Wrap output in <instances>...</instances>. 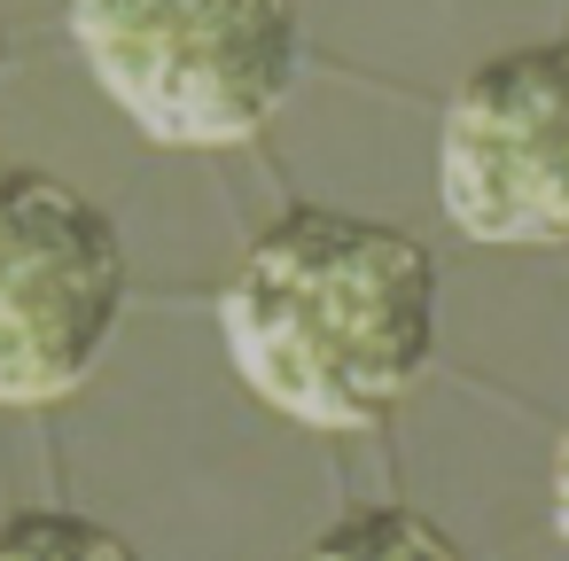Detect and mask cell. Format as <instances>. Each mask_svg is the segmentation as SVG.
Returning <instances> with one entry per match:
<instances>
[{"label": "cell", "mask_w": 569, "mask_h": 561, "mask_svg": "<svg viewBox=\"0 0 569 561\" xmlns=\"http://www.w3.org/2000/svg\"><path fill=\"white\" fill-rule=\"evenodd\" d=\"M234 374L305 429H375L437 359V258L359 211H281L219 289Z\"/></svg>", "instance_id": "cell-1"}, {"label": "cell", "mask_w": 569, "mask_h": 561, "mask_svg": "<svg viewBox=\"0 0 569 561\" xmlns=\"http://www.w3.org/2000/svg\"><path fill=\"white\" fill-rule=\"evenodd\" d=\"M94 87L164 149H234L281 118L305 71L297 0H71Z\"/></svg>", "instance_id": "cell-2"}, {"label": "cell", "mask_w": 569, "mask_h": 561, "mask_svg": "<svg viewBox=\"0 0 569 561\" xmlns=\"http://www.w3.org/2000/svg\"><path fill=\"white\" fill-rule=\"evenodd\" d=\"M126 312L118 219L56 172H0V405L71 398Z\"/></svg>", "instance_id": "cell-3"}, {"label": "cell", "mask_w": 569, "mask_h": 561, "mask_svg": "<svg viewBox=\"0 0 569 561\" xmlns=\"http://www.w3.org/2000/svg\"><path fill=\"white\" fill-rule=\"evenodd\" d=\"M445 219L483 250L569 242V40L476 63L437 133Z\"/></svg>", "instance_id": "cell-4"}, {"label": "cell", "mask_w": 569, "mask_h": 561, "mask_svg": "<svg viewBox=\"0 0 569 561\" xmlns=\"http://www.w3.org/2000/svg\"><path fill=\"white\" fill-rule=\"evenodd\" d=\"M305 561H468V553L421 507H359V514L328 522L305 545Z\"/></svg>", "instance_id": "cell-5"}, {"label": "cell", "mask_w": 569, "mask_h": 561, "mask_svg": "<svg viewBox=\"0 0 569 561\" xmlns=\"http://www.w3.org/2000/svg\"><path fill=\"white\" fill-rule=\"evenodd\" d=\"M0 561H141V545H126L110 522L71 514V507H32L0 522Z\"/></svg>", "instance_id": "cell-6"}, {"label": "cell", "mask_w": 569, "mask_h": 561, "mask_svg": "<svg viewBox=\"0 0 569 561\" xmlns=\"http://www.w3.org/2000/svg\"><path fill=\"white\" fill-rule=\"evenodd\" d=\"M553 530H561V545H569V429H561V444H553Z\"/></svg>", "instance_id": "cell-7"}, {"label": "cell", "mask_w": 569, "mask_h": 561, "mask_svg": "<svg viewBox=\"0 0 569 561\" xmlns=\"http://www.w3.org/2000/svg\"><path fill=\"white\" fill-rule=\"evenodd\" d=\"M0 71H9V32H0Z\"/></svg>", "instance_id": "cell-8"}]
</instances>
